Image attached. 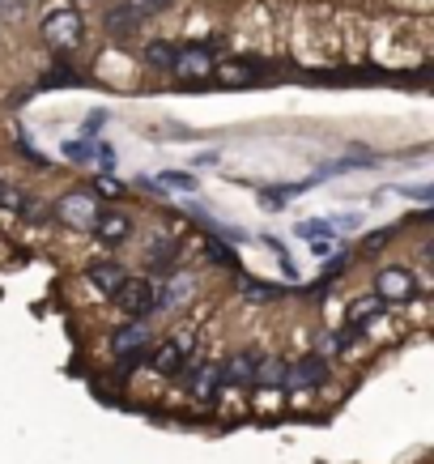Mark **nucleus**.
Segmentation results:
<instances>
[{"label":"nucleus","mask_w":434,"mask_h":464,"mask_svg":"<svg viewBox=\"0 0 434 464\" xmlns=\"http://www.w3.org/2000/svg\"><path fill=\"white\" fill-rule=\"evenodd\" d=\"M192 350H197V337H192V333H170V337L154 341V345L145 350V366H149L154 375H162V380H175L183 366H188Z\"/></svg>","instance_id":"f257e3e1"},{"label":"nucleus","mask_w":434,"mask_h":464,"mask_svg":"<svg viewBox=\"0 0 434 464\" xmlns=\"http://www.w3.org/2000/svg\"><path fill=\"white\" fill-rule=\"evenodd\" d=\"M154 290L158 285L149 282V277H124V282L111 290V303L124 320H149V315L158 311L154 307Z\"/></svg>","instance_id":"f03ea898"},{"label":"nucleus","mask_w":434,"mask_h":464,"mask_svg":"<svg viewBox=\"0 0 434 464\" xmlns=\"http://www.w3.org/2000/svg\"><path fill=\"white\" fill-rule=\"evenodd\" d=\"M217 52H213L209 43H188V47H179L175 52V69H170V77H179V82L197 85V82H209L213 72H217Z\"/></svg>","instance_id":"7ed1b4c3"},{"label":"nucleus","mask_w":434,"mask_h":464,"mask_svg":"<svg viewBox=\"0 0 434 464\" xmlns=\"http://www.w3.org/2000/svg\"><path fill=\"white\" fill-rule=\"evenodd\" d=\"M43 43H47L56 56H69L72 47L82 43V17L72 14V9H56V14H47V22H43Z\"/></svg>","instance_id":"20e7f679"},{"label":"nucleus","mask_w":434,"mask_h":464,"mask_svg":"<svg viewBox=\"0 0 434 464\" xmlns=\"http://www.w3.org/2000/svg\"><path fill=\"white\" fill-rule=\"evenodd\" d=\"M90 235H94L99 247H124V243L137 235V222L120 209H99L94 222H90Z\"/></svg>","instance_id":"39448f33"},{"label":"nucleus","mask_w":434,"mask_h":464,"mask_svg":"<svg viewBox=\"0 0 434 464\" xmlns=\"http://www.w3.org/2000/svg\"><path fill=\"white\" fill-rule=\"evenodd\" d=\"M375 295L383 303H409V298L418 295V277H413V268L409 265H383L375 273Z\"/></svg>","instance_id":"423d86ee"},{"label":"nucleus","mask_w":434,"mask_h":464,"mask_svg":"<svg viewBox=\"0 0 434 464\" xmlns=\"http://www.w3.org/2000/svg\"><path fill=\"white\" fill-rule=\"evenodd\" d=\"M99 192H69V197L56 200V218L60 226H69V230H90V222H94V213H99Z\"/></svg>","instance_id":"0eeeda50"},{"label":"nucleus","mask_w":434,"mask_h":464,"mask_svg":"<svg viewBox=\"0 0 434 464\" xmlns=\"http://www.w3.org/2000/svg\"><path fill=\"white\" fill-rule=\"evenodd\" d=\"M328 383V362L307 353V358H298V362H285V388H303V392H315Z\"/></svg>","instance_id":"6e6552de"},{"label":"nucleus","mask_w":434,"mask_h":464,"mask_svg":"<svg viewBox=\"0 0 434 464\" xmlns=\"http://www.w3.org/2000/svg\"><path fill=\"white\" fill-rule=\"evenodd\" d=\"M260 362H265V353H260V350H235L226 362H217V371H222V388L252 383L256 371H260Z\"/></svg>","instance_id":"1a4fd4ad"},{"label":"nucleus","mask_w":434,"mask_h":464,"mask_svg":"<svg viewBox=\"0 0 434 464\" xmlns=\"http://www.w3.org/2000/svg\"><path fill=\"white\" fill-rule=\"evenodd\" d=\"M175 265H179V239L175 235H154V243L145 247V268L154 277H170Z\"/></svg>","instance_id":"9d476101"},{"label":"nucleus","mask_w":434,"mask_h":464,"mask_svg":"<svg viewBox=\"0 0 434 464\" xmlns=\"http://www.w3.org/2000/svg\"><path fill=\"white\" fill-rule=\"evenodd\" d=\"M154 345V333H149V324L145 320H128L124 328H115L111 333V353L115 358H124V353H145Z\"/></svg>","instance_id":"9b49d317"},{"label":"nucleus","mask_w":434,"mask_h":464,"mask_svg":"<svg viewBox=\"0 0 434 464\" xmlns=\"http://www.w3.org/2000/svg\"><path fill=\"white\" fill-rule=\"evenodd\" d=\"M213 77H222L226 85H256L265 77H273V72H268L265 60H226V64H217Z\"/></svg>","instance_id":"f8f14e48"},{"label":"nucleus","mask_w":434,"mask_h":464,"mask_svg":"<svg viewBox=\"0 0 434 464\" xmlns=\"http://www.w3.org/2000/svg\"><path fill=\"white\" fill-rule=\"evenodd\" d=\"M124 277H128V268L120 265V260H111V256H102V260H90V265H85V282L107 298H111V290L124 282Z\"/></svg>","instance_id":"ddd939ff"},{"label":"nucleus","mask_w":434,"mask_h":464,"mask_svg":"<svg viewBox=\"0 0 434 464\" xmlns=\"http://www.w3.org/2000/svg\"><path fill=\"white\" fill-rule=\"evenodd\" d=\"M175 52H179V43H170V39H158L145 47V64L154 72H170L175 69Z\"/></svg>","instance_id":"4468645a"},{"label":"nucleus","mask_w":434,"mask_h":464,"mask_svg":"<svg viewBox=\"0 0 434 464\" xmlns=\"http://www.w3.org/2000/svg\"><path fill=\"white\" fill-rule=\"evenodd\" d=\"M252 383L256 388H268V392H281V388H285V362H281V358H265Z\"/></svg>","instance_id":"2eb2a0df"},{"label":"nucleus","mask_w":434,"mask_h":464,"mask_svg":"<svg viewBox=\"0 0 434 464\" xmlns=\"http://www.w3.org/2000/svg\"><path fill=\"white\" fill-rule=\"evenodd\" d=\"M383 307H388V303H383V298H379V295H371V298H358V307L350 311V324H345V328H353V333H362L366 324L375 320V315H379V311H383Z\"/></svg>","instance_id":"dca6fc26"},{"label":"nucleus","mask_w":434,"mask_h":464,"mask_svg":"<svg viewBox=\"0 0 434 464\" xmlns=\"http://www.w3.org/2000/svg\"><path fill=\"white\" fill-rule=\"evenodd\" d=\"M120 5H124L128 14H132V17H137V22H140V26H145L149 17H158V14H162V9H170L175 0H120Z\"/></svg>","instance_id":"f3484780"},{"label":"nucleus","mask_w":434,"mask_h":464,"mask_svg":"<svg viewBox=\"0 0 434 464\" xmlns=\"http://www.w3.org/2000/svg\"><path fill=\"white\" fill-rule=\"evenodd\" d=\"M14 213H22L26 222H47V205H43L39 197H22L17 200V209Z\"/></svg>","instance_id":"a211bd4d"},{"label":"nucleus","mask_w":434,"mask_h":464,"mask_svg":"<svg viewBox=\"0 0 434 464\" xmlns=\"http://www.w3.org/2000/svg\"><path fill=\"white\" fill-rule=\"evenodd\" d=\"M17 200H22V192H17L14 183L0 179V209H17Z\"/></svg>","instance_id":"6ab92c4d"},{"label":"nucleus","mask_w":434,"mask_h":464,"mask_svg":"<svg viewBox=\"0 0 434 464\" xmlns=\"http://www.w3.org/2000/svg\"><path fill=\"white\" fill-rule=\"evenodd\" d=\"M392 243V230H375L371 239H362V252H379V247H388Z\"/></svg>","instance_id":"aec40b11"},{"label":"nucleus","mask_w":434,"mask_h":464,"mask_svg":"<svg viewBox=\"0 0 434 464\" xmlns=\"http://www.w3.org/2000/svg\"><path fill=\"white\" fill-rule=\"evenodd\" d=\"M0 5H5V0H0Z\"/></svg>","instance_id":"412c9836"}]
</instances>
